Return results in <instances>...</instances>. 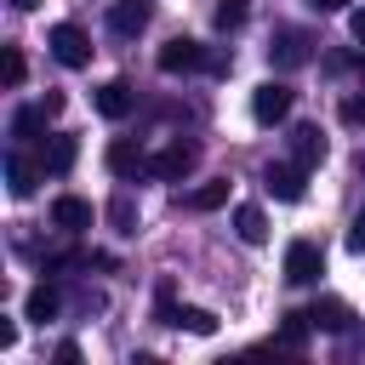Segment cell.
Wrapping results in <instances>:
<instances>
[{
    "label": "cell",
    "instance_id": "cell-1",
    "mask_svg": "<svg viewBox=\"0 0 365 365\" xmlns=\"http://www.w3.org/2000/svg\"><path fill=\"white\" fill-rule=\"evenodd\" d=\"M46 46H51V57H57L63 68H86V63H91V34H86L80 23H57V29L46 34Z\"/></svg>",
    "mask_w": 365,
    "mask_h": 365
},
{
    "label": "cell",
    "instance_id": "cell-2",
    "mask_svg": "<svg viewBox=\"0 0 365 365\" xmlns=\"http://www.w3.org/2000/svg\"><path fill=\"white\" fill-rule=\"evenodd\" d=\"M291 103H297V91H291L285 80H262V86L251 91V120H257V125H279V120L291 114Z\"/></svg>",
    "mask_w": 365,
    "mask_h": 365
},
{
    "label": "cell",
    "instance_id": "cell-3",
    "mask_svg": "<svg viewBox=\"0 0 365 365\" xmlns=\"http://www.w3.org/2000/svg\"><path fill=\"white\" fill-rule=\"evenodd\" d=\"M194 165H200V148H194V143H182V137H177V143H165L160 154H148V177H160V182H182Z\"/></svg>",
    "mask_w": 365,
    "mask_h": 365
},
{
    "label": "cell",
    "instance_id": "cell-4",
    "mask_svg": "<svg viewBox=\"0 0 365 365\" xmlns=\"http://www.w3.org/2000/svg\"><path fill=\"white\" fill-rule=\"evenodd\" d=\"M308 46H314V40H308L302 29H291V23H285V29H274V34H268V63H274V68H302V63L314 57Z\"/></svg>",
    "mask_w": 365,
    "mask_h": 365
},
{
    "label": "cell",
    "instance_id": "cell-5",
    "mask_svg": "<svg viewBox=\"0 0 365 365\" xmlns=\"http://www.w3.org/2000/svg\"><path fill=\"white\" fill-rule=\"evenodd\" d=\"M205 63H211V51H205L200 40H188V34H177V40L160 46V74H194V68H205Z\"/></svg>",
    "mask_w": 365,
    "mask_h": 365
},
{
    "label": "cell",
    "instance_id": "cell-6",
    "mask_svg": "<svg viewBox=\"0 0 365 365\" xmlns=\"http://www.w3.org/2000/svg\"><path fill=\"white\" fill-rule=\"evenodd\" d=\"M319 274H325V251L314 240H291L285 245V279L291 285H314Z\"/></svg>",
    "mask_w": 365,
    "mask_h": 365
},
{
    "label": "cell",
    "instance_id": "cell-7",
    "mask_svg": "<svg viewBox=\"0 0 365 365\" xmlns=\"http://www.w3.org/2000/svg\"><path fill=\"white\" fill-rule=\"evenodd\" d=\"M148 17H154V0H114V6H108V34L137 40V34L148 29Z\"/></svg>",
    "mask_w": 365,
    "mask_h": 365
},
{
    "label": "cell",
    "instance_id": "cell-8",
    "mask_svg": "<svg viewBox=\"0 0 365 365\" xmlns=\"http://www.w3.org/2000/svg\"><path fill=\"white\" fill-rule=\"evenodd\" d=\"M103 165H108L120 182H131V177H143V171H148V154H143L131 137H114V143H108V154H103Z\"/></svg>",
    "mask_w": 365,
    "mask_h": 365
},
{
    "label": "cell",
    "instance_id": "cell-9",
    "mask_svg": "<svg viewBox=\"0 0 365 365\" xmlns=\"http://www.w3.org/2000/svg\"><path fill=\"white\" fill-rule=\"evenodd\" d=\"M262 188H268L274 200H285V205H297V200L308 194V182H302V165H297V160H291V165H285V160H279V165H268V171H262Z\"/></svg>",
    "mask_w": 365,
    "mask_h": 365
},
{
    "label": "cell",
    "instance_id": "cell-10",
    "mask_svg": "<svg viewBox=\"0 0 365 365\" xmlns=\"http://www.w3.org/2000/svg\"><path fill=\"white\" fill-rule=\"evenodd\" d=\"M74 160H80V143H74L68 131H51V137L40 143V165H46L51 177H68V171H74Z\"/></svg>",
    "mask_w": 365,
    "mask_h": 365
},
{
    "label": "cell",
    "instance_id": "cell-11",
    "mask_svg": "<svg viewBox=\"0 0 365 365\" xmlns=\"http://www.w3.org/2000/svg\"><path fill=\"white\" fill-rule=\"evenodd\" d=\"M91 217H97V211H91V200H80V194H57V200H51V222H57L63 234H86Z\"/></svg>",
    "mask_w": 365,
    "mask_h": 365
},
{
    "label": "cell",
    "instance_id": "cell-12",
    "mask_svg": "<svg viewBox=\"0 0 365 365\" xmlns=\"http://www.w3.org/2000/svg\"><path fill=\"white\" fill-rule=\"evenodd\" d=\"M131 108H137L131 80H103V86H97V114H103V120H125Z\"/></svg>",
    "mask_w": 365,
    "mask_h": 365
},
{
    "label": "cell",
    "instance_id": "cell-13",
    "mask_svg": "<svg viewBox=\"0 0 365 365\" xmlns=\"http://www.w3.org/2000/svg\"><path fill=\"white\" fill-rule=\"evenodd\" d=\"M308 325H314V331H331V336H342V331L354 325V308H348L342 297H319V302L308 308Z\"/></svg>",
    "mask_w": 365,
    "mask_h": 365
},
{
    "label": "cell",
    "instance_id": "cell-14",
    "mask_svg": "<svg viewBox=\"0 0 365 365\" xmlns=\"http://www.w3.org/2000/svg\"><path fill=\"white\" fill-rule=\"evenodd\" d=\"M291 160H297L302 171L319 165V160H325V131H319V125H297V131H291Z\"/></svg>",
    "mask_w": 365,
    "mask_h": 365
},
{
    "label": "cell",
    "instance_id": "cell-15",
    "mask_svg": "<svg viewBox=\"0 0 365 365\" xmlns=\"http://www.w3.org/2000/svg\"><path fill=\"white\" fill-rule=\"evenodd\" d=\"M40 171L46 165H29L23 154H6V188H11V200H29L34 182H40Z\"/></svg>",
    "mask_w": 365,
    "mask_h": 365
},
{
    "label": "cell",
    "instance_id": "cell-16",
    "mask_svg": "<svg viewBox=\"0 0 365 365\" xmlns=\"http://www.w3.org/2000/svg\"><path fill=\"white\" fill-rule=\"evenodd\" d=\"M57 308H63V291H57V285H34V291L23 297V319H34V325L57 319Z\"/></svg>",
    "mask_w": 365,
    "mask_h": 365
},
{
    "label": "cell",
    "instance_id": "cell-17",
    "mask_svg": "<svg viewBox=\"0 0 365 365\" xmlns=\"http://www.w3.org/2000/svg\"><path fill=\"white\" fill-rule=\"evenodd\" d=\"M165 325H177V331H188V336H217V314H211V308H188V302L171 308Z\"/></svg>",
    "mask_w": 365,
    "mask_h": 365
},
{
    "label": "cell",
    "instance_id": "cell-18",
    "mask_svg": "<svg viewBox=\"0 0 365 365\" xmlns=\"http://www.w3.org/2000/svg\"><path fill=\"white\" fill-rule=\"evenodd\" d=\"M234 234H240L245 245H268V217H262V205H240V211H234Z\"/></svg>",
    "mask_w": 365,
    "mask_h": 365
},
{
    "label": "cell",
    "instance_id": "cell-19",
    "mask_svg": "<svg viewBox=\"0 0 365 365\" xmlns=\"http://www.w3.org/2000/svg\"><path fill=\"white\" fill-rule=\"evenodd\" d=\"M222 200H228V182H200L182 194V211H217Z\"/></svg>",
    "mask_w": 365,
    "mask_h": 365
},
{
    "label": "cell",
    "instance_id": "cell-20",
    "mask_svg": "<svg viewBox=\"0 0 365 365\" xmlns=\"http://www.w3.org/2000/svg\"><path fill=\"white\" fill-rule=\"evenodd\" d=\"M245 17H251V0H217V6H211V23H217L222 34L245 29Z\"/></svg>",
    "mask_w": 365,
    "mask_h": 365
},
{
    "label": "cell",
    "instance_id": "cell-21",
    "mask_svg": "<svg viewBox=\"0 0 365 365\" xmlns=\"http://www.w3.org/2000/svg\"><path fill=\"white\" fill-rule=\"evenodd\" d=\"M108 222H114V234H137V200H131L125 188L108 200Z\"/></svg>",
    "mask_w": 365,
    "mask_h": 365
},
{
    "label": "cell",
    "instance_id": "cell-22",
    "mask_svg": "<svg viewBox=\"0 0 365 365\" xmlns=\"http://www.w3.org/2000/svg\"><path fill=\"white\" fill-rule=\"evenodd\" d=\"M46 120H51V114H46V103L17 108V114H11V137H34V131H46Z\"/></svg>",
    "mask_w": 365,
    "mask_h": 365
},
{
    "label": "cell",
    "instance_id": "cell-23",
    "mask_svg": "<svg viewBox=\"0 0 365 365\" xmlns=\"http://www.w3.org/2000/svg\"><path fill=\"white\" fill-rule=\"evenodd\" d=\"M308 331H314V325H308V308H302V314H285V325H279V348H302Z\"/></svg>",
    "mask_w": 365,
    "mask_h": 365
},
{
    "label": "cell",
    "instance_id": "cell-24",
    "mask_svg": "<svg viewBox=\"0 0 365 365\" xmlns=\"http://www.w3.org/2000/svg\"><path fill=\"white\" fill-rule=\"evenodd\" d=\"M23 74H29V63H23V51H17V46H6V86L17 91V86H23Z\"/></svg>",
    "mask_w": 365,
    "mask_h": 365
},
{
    "label": "cell",
    "instance_id": "cell-25",
    "mask_svg": "<svg viewBox=\"0 0 365 365\" xmlns=\"http://www.w3.org/2000/svg\"><path fill=\"white\" fill-rule=\"evenodd\" d=\"M348 251H354V257H365V211L348 222Z\"/></svg>",
    "mask_w": 365,
    "mask_h": 365
},
{
    "label": "cell",
    "instance_id": "cell-26",
    "mask_svg": "<svg viewBox=\"0 0 365 365\" xmlns=\"http://www.w3.org/2000/svg\"><path fill=\"white\" fill-rule=\"evenodd\" d=\"M342 120H348V125H365V91H359V97H348V103H342Z\"/></svg>",
    "mask_w": 365,
    "mask_h": 365
},
{
    "label": "cell",
    "instance_id": "cell-27",
    "mask_svg": "<svg viewBox=\"0 0 365 365\" xmlns=\"http://www.w3.org/2000/svg\"><path fill=\"white\" fill-rule=\"evenodd\" d=\"M0 348H6V354L17 348V319H6V314H0Z\"/></svg>",
    "mask_w": 365,
    "mask_h": 365
},
{
    "label": "cell",
    "instance_id": "cell-28",
    "mask_svg": "<svg viewBox=\"0 0 365 365\" xmlns=\"http://www.w3.org/2000/svg\"><path fill=\"white\" fill-rule=\"evenodd\" d=\"M348 34L365 46V6H359V11H348Z\"/></svg>",
    "mask_w": 365,
    "mask_h": 365
},
{
    "label": "cell",
    "instance_id": "cell-29",
    "mask_svg": "<svg viewBox=\"0 0 365 365\" xmlns=\"http://www.w3.org/2000/svg\"><path fill=\"white\" fill-rule=\"evenodd\" d=\"M319 11H348V0H314Z\"/></svg>",
    "mask_w": 365,
    "mask_h": 365
},
{
    "label": "cell",
    "instance_id": "cell-30",
    "mask_svg": "<svg viewBox=\"0 0 365 365\" xmlns=\"http://www.w3.org/2000/svg\"><path fill=\"white\" fill-rule=\"evenodd\" d=\"M11 6H17V11H34V6H40V0H11Z\"/></svg>",
    "mask_w": 365,
    "mask_h": 365
}]
</instances>
